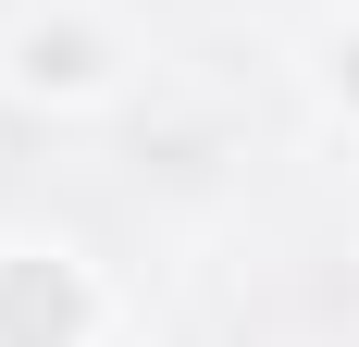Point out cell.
<instances>
[{
    "label": "cell",
    "instance_id": "obj_1",
    "mask_svg": "<svg viewBox=\"0 0 359 347\" xmlns=\"http://www.w3.org/2000/svg\"><path fill=\"white\" fill-rule=\"evenodd\" d=\"M74 335V285L50 261H13L0 273V347H62Z\"/></svg>",
    "mask_w": 359,
    "mask_h": 347
}]
</instances>
